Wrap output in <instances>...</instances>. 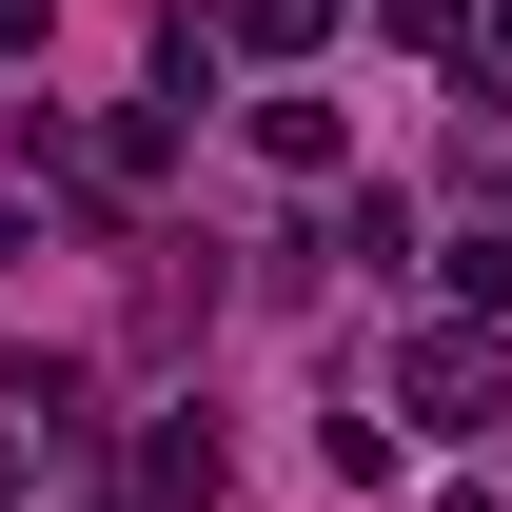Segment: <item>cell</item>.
I'll return each instance as SVG.
<instances>
[{
  "label": "cell",
  "mask_w": 512,
  "mask_h": 512,
  "mask_svg": "<svg viewBox=\"0 0 512 512\" xmlns=\"http://www.w3.org/2000/svg\"><path fill=\"white\" fill-rule=\"evenodd\" d=\"M493 394H512L493 316H434V335H414V414H434V434H493Z\"/></svg>",
  "instance_id": "1"
},
{
  "label": "cell",
  "mask_w": 512,
  "mask_h": 512,
  "mask_svg": "<svg viewBox=\"0 0 512 512\" xmlns=\"http://www.w3.org/2000/svg\"><path fill=\"white\" fill-rule=\"evenodd\" d=\"M256 158L276 178H335V99H256Z\"/></svg>",
  "instance_id": "2"
},
{
  "label": "cell",
  "mask_w": 512,
  "mask_h": 512,
  "mask_svg": "<svg viewBox=\"0 0 512 512\" xmlns=\"http://www.w3.org/2000/svg\"><path fill=\"white\" fill-rule=\"evenodd\" d=\"M237 40H256V60H316V40H335V0H237Z\"/></svg>",
  "instance_id": "3"
},
{
  "label": "cell",
  "mask_w": 512,
  "mask_h": 512,
  "mask_svg": "<svg viewBox=\"0 0 512 512\" xmlns=\"http://www.w3.org/2000/svg\"><path fill=\"white\" fill-rule=\"evenodd\" d=\"M375 20H394V40H453V20H473V0H375Z\"/></svg>",
  "instance_id": "4"
},
{
  "label": "cell",
  "mask_w": 512,
  "mask_h": 512,
  "mask_svg": "<svg viewBox=\"0 0 512 512\" xmlns=\"http://www.w3.org/2000/svg\"><path fill=\"white\" fill-rule=\"evenodd\" d=\"M20 40H40V0H0V60H20Z\"/></svg>",
  "instance_id": "5"
},
{
  "label": "cell",
  "mask_w": 512,
  "mask_h": 512,
  "mask_svg": "<svg viewBox=\"0 0 512 512\" xmlns=\"http://www.w3.org/2000/svg\"><path fill=\"white\" fill-rule=\"evenodd\" d=\"M493 40H512V0H493Z\"/></svg>",
  "instance_id": "6"
}]
</instances>
